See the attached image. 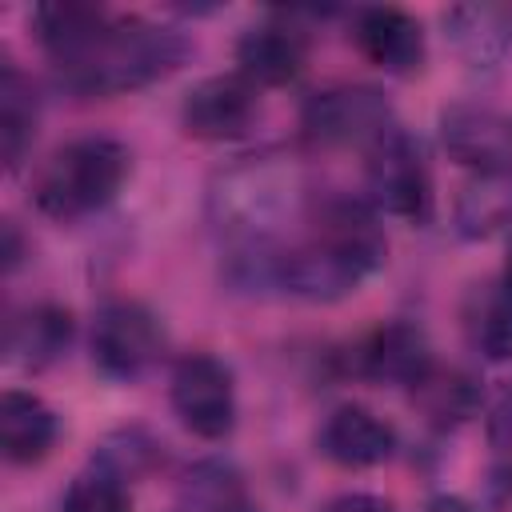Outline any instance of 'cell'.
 Here are the masks:
<instances>
[{"instance_id":"1","label":"cell","mask_w":512,"mask_h":512,"mask_svg":"<svg viewBox=\"0 0 512 512\" xmlns=\"http://www.w3.org/2000/svg\"><path fill=\"white\" fill-rule=\"evenodd\" d=\"M388 256L380 212L364 196L316 192L304 236L280 252V288L300 300H344L356 292Z\"/></svg>"},{"instance_id":"2","label":"cell","mask_w":512,"mask_h":512,"mask_svg":"<svg viewBox=\"0 0 512 512\" xmlns=\"http://www.w3.org/2000/svg\"><path fill=\"white\" fill-rule=\"evenodd\" d=\"M316 192L296 156L256 152L220 168L208 184V224L228 244L240 248H280L288 224H304Z\"/></svg>"},{"instance_id":"3","label":"cell","mask_w":512,"mask_h":512,"mask_svg":"<svg viewBox=\"0 0 512 512\" xmlns=\"http://www.w3.org/2000/svg\"><path fill=\"white\" fill-rule=\"evenodd\" d=\"M188 56V40L144 16H108V24L68 60L52 64L56 84L76 96H124L164 80Z\"/></svg>"},{"instance_id":"4","label":"cell","mask_w":512,"mask_h":512,"mask_svg":"<svg viewBox=\"0 0 512 512\" xmlns=\"http://www.w3.org/2000/svg\"><path fill=\"white\" fill-rule=\"evenodd\" d=\"M132 172V152L116 136H76L60 144L32 180V200L48 220H84L108 208Z\"/></svg>"},{"instance_id":"5","label":"cell","mask_w":512,"mask_h":512,"mask_svg":"<svg viewBox=\"0 0 512 512\" xmlns=\"http://www.w3.org/2000/svg\"><path fill=\"white\" fill-rule=\"evenodd\" d=\"M364 200L396 220H432V172L412 132L392 124L376 144L364 148Z\"/></svg>"},{"instance_id":"6","label":"cell","mask_w":512,"mask_h":512,"mask_svg":"<svg viewBox=\"0 0 512 512\" xmlns=\"http://www.w3.org/2000/svg\"><path fill=\"white\" fill-rule=\"evenodd\" d=\"M300 128L320 148H368L392 128V104L372 84H332L304 100Z\"/></svg>"},{"instance_id":"7","label":"cell","mask_w":512,"mask_h":512,"mask_svg":"<svg viewBox=\"0 0 512 512\" xmlns=\"http://www.w3.org/2000/svg\"><path fill=\"white\" fill-rule=\"evenodd\" d=\"M92 364L116 384L140 380L164 352V328L140 300H108L92 320Z\"/></svg>"},{"instance_id":"8","label":"cell","mask_w":512,"mask_h":512,"mask_svg":"<svg viewBox=\"0 0 512 512\" xmlns=\"http://www.w3.org/2000/svg\"><path fill=\"white\" fill-rule=\"evenodd\" d=\"M168 400L180 424L200 440H224L236 424V384L228 364L212 352H188L176 360Z\"/></svg>"},{"instance_id":"9","label":"cell","mask_w":512,"mask_h":512,"mask_svg":"<svg viewBox=\"0 0 512 512\" xmlns=\"http://www.w3.org/2000/svg\"><path fill=\"white\" fill-rule=\"evenodd\" d=\"M256 112H260L256 84L244 80L240 72H220V76H204L184 92L180 128L192 140H236L252 128Z\"/></svg>"},{"instance_id":"10","label":"cell","mask_w":512,"mask_h":512,"mask_svg":"<svg viewBox=\"0 0 512 512\" xmlns=\"http://www.w3.org/2000/svg\"><path fill=\"white\" fill-rule=\"evenodd\" d=\"M440 144L468 172H512V112L452 104L440 112Z\"/></svg>"},{"instance_id":"11","label":"cell","mask_w":512,"mask_h":512,"mask_svg":"<svg viewBox=\"0 0 512 512\" xmlns=\"http://www.w3.org/2000/svg\"><path fill=\"white\" fill-rule=\"evenodd\" d=\"M432 368H436L432 344H428L424 328L408 324V320H388L356 344V372L372 384L416 388Z\"/></svg>"},{"instance_id":"12","label":"cell","mask_w":512,"mask_h":512,"mask_svg":"<svg viewBox=\"0 0 512 512\" xmlns=\"http://www.w3.org/2000/svg\"><path fill=\"white\" fill-rule=\"evenodd\" d=\"M440 24H444V40L452 44V52L468 72H492L512 52V4H488V0L452 4L444 8Z\"/></svg>"},{"instance_id":"13","label":"cell","mask_w":512,"mask_h":512,"mask_svg":"<svg viewBox=\"0 0 512 512\" xmlns=\"http://www.w3.org/2000/svg\"><path fill=\"white\" fill-rule=\"evenodd\" d=\"M304 64H308V40L288 16L264 20L236 40V72L256 88H284L304 72Z\"/></svg>"},{"instance_id":"14","label":"cell","mask_w":512,"mask_h":512,"mask_svg":"<svg viewBox=\"0 0 512 512\" xmlns=\"http://www.w3.org/2000/svg\"><path fill=\"white\" fill-rule=\"evenodd\" d=\"M360 56L392 76H408L424 64V28L404 8H360L352 20Z\"/></svg>"},{"instance_id":"15","label":"cell","mask_w":512,"mask_h":512,"mask_svg":"<svg viewBox=\"0 0 512 512\" xmlns=\"http://www.w3.org/2000/svg\"><path fill=\"white\" fill-rule=\"evenodd\" d=\"M316 444L340 468H376L396 452V432L372 408L340 404V408H332L324 416Z\"/></svg>"},{"instance_id":"16","label":"cell","mask_w":512,"mask_h":512,"mask_svg":"<svg viewBox=\"0 0 512 512\" xmlns=\"http://www.w3.org/2000/svg\"><path fill=\"white\" fill-rule=\"evenodd\" d=\"M72 344V312L60 304H28L8 320V360L20 364L24 372H44L52 368Z\"/></svg>"},{"instance_id":"17","label":"cell","mask_w":512,"mask_h":512,"mask_svg":"<svg viewBox=\"0 0 512 512\" xmlns=\"http://www.w3.org/2000/svg\"><path fill=\"white\" fill-rule=\"evenodd\" d=\"M56 436H60V420L40 396H32L24 388L4 392V400H0V448L12 464L44 460L52 452Z\"/></svg>"},{"instance_id":"18","label":"cell","mask_w":512,"mask_h":512,"mask_svg":"<svg viewBox=\"0 0 512 512\" xmlns=\"http://www.w3.org/2000/svg\"><path fill=\"white\" fill-rule=\"evenodd\" d=\"M452 224L464 240H488L512 224V172H472L452 204Z\"/></svg>"},{"instance_id":"19","label":"cell","mask_w":512,"mask_h":512,"mask_svg":"<svg viewBox=\"0 0 512 512\" xmlns=\"http://www.w3.org/2000/svg\"><path fill=\"white\" fill-rule=\"evenodd\" d=\"M108 8L104 4H88V0H56V4H40L32 8V32L40 40V48L48 52L52 64L76 56L104 24H108Z\"/></svg>"},{"instance_id":"20","label":"cell","mask_w":512,"mask_h":512,"mask_svg":"<svg viewBox=\"0 0 512 512\" xmlns=\"http://www.w3.org/2000/svg\"><path fill=\"white\" fill-rule=\"evenodd\" d=\"M36 124H40L36 88L12 60H4V68H0V160L8 172L24 164L32 140H36Z\"/></svg>"},{"instance_id":"21","label":"cell","mask_w":512,"mask_h":512,"mask_svg":"<svg viewBox=\"0 0 512 512\" xmlns=\"http://www.w3.org/2000/svg\"><path fill=\"white\" fill-rule=\"evenodd\" d=\"M416 408L424 412V420L440 432L460 428L464 420H472L484 404V392L476 384V376H468L464 368H432L416 388H412Z\"/></svg>"},{"instance_id":"22","label":"cell","mask_w":512,"mask_h":512,"mask_svg":"<svg viewBox=\"0 0 512 512\" xmlns=\"http://www.w3.org/2000/svg\"><path fill=\"white\" fill-rule=\"evenodd\" d=\"M464 328H468V340L472 348L492 360V364H504L512 360V300L496 288H476L468 296V308H464Z\"/></svg>"},{"instance_id":"23","label":"cell","mask_w":512,"mask_h":512,"mask_svg":"<svg viewBox=\"0 0 512 512\" xmlns=\"http://www.w3.org/2000/svg\"><path fill=\"white\" fill-rule=\"evenodd\" d=\"M176 512H256V508L244 500V488H240L232 468L200 464L188 472Z\"/></svg>"},{"instance_id":"24","label":"cell","mask_w":512,"mask_h":512,"mask_svg":"<svg viewBox=\"0 0 512 512\" xmlns=\"http://www.w3.org/2000/svg\"><path fill=\"white\" fill-rule=\"evenodd\" d=\"M128 508H132L128 480H120L100 464H88L84 472H76L60 504V512H128Z\"/></svg>"},{"instance_id":"25","label":"cell","mask_w":512,"mask_h":512,"mask_svg":"<svg viewBox=\"0 0 512 512\" xmlns=\"http://www.w3.org/2000/svg\"><path fill=\"white\" fill-rule=\"evenodd\" d=\"M156 460H160V448H156V440L144 436L140 428H120V432L104 436L100 448H96V456H92V464L116 472L120 480H136V476H144Z\"/></svg>"},{"instance_id":"26","label":"cell","mask_w":512,"mask_h":512,"mask_svg":"<svg viewBox=\"0 0 512 512\" xmlns=\"http://www.w3.org/2000/svg\"><path fill=\"white\" fill-rule=\"evenodd\" d=\"M484 432H488V444L504 456H512V380L500 384L484 408Z\"/></svg>"},{"instance_id":"27","label":"cell","mask_w":512,"mask_h":512,"mask_svg":"<svg viewBox=\"0 0 512 512\" xmlns=\"http://www.w3.org/2000/svg\"><path fill=\"white\" fill-rule=\"evenodd\" d=\"M324 512H392V504L372 496V492H344V496L328 500Z\"/></svg>"},{"instance_id":"28","label":"cell","mask_w":512,"mask_h":512,"mask_svg":"<svg viewBox=\"0 0 512 512\" xmlns=\"http://www.w3.org/2000/svg\"><path fill=\"white\" fill-rule=\"evenodd\" d=\"M492 500L500 512H512V456H508V464H500L492 472Z\"/></svg>"},{"instance_id":"29","label":"cell","mask_w":512,"mask_h":512,"mask_svg":"<svg viewBox=\"0 0 512 512\" xmlns=\"http://www.w3.org/2000/svg\"><path fill=\"white\" fill-rule=\"evenodd\" d=\"M0 256H4V268H8V272H12V268L20 264V256H24V240H20V232H16L12 220L4 224V248H0Z\"/></svg>"},{"instance_id":"30","label":"cell","mask_w":512,"mask_h":512,"mask_svg":"<svg viewBox=\"0 0 512 512\" xmlns=\"http://www.w3.org/2000/svg\"><path fill=\"white\" fill-rule=\"evenodd\" d=\"M420 512H476V508H472L464 496H448V492H440V496H432Z\"/></svg>"},{"instance_id":"31","label":"cell","mask_w":512,"mask_h":512,"mask_svg":"<svg viewBox=\"0 0 512 512\" xmlns=\"http://www.w3.org/2000/svg\"><path fill=\"white\" fill-rule=\"evenodd\" d=\"M500 292L512 300V240H508V256H504V272H500Z\"/></svg>"}]
</instances>
